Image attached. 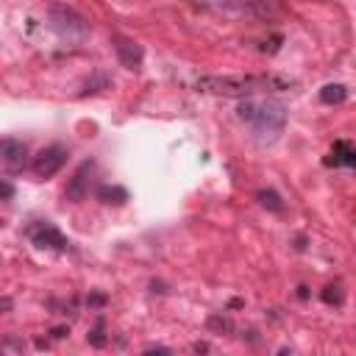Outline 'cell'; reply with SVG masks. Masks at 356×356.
Here are the masks:
<instances>
[{
  "label": "cell",
  "mask_w": 356,
  "mask_h": 356,
  "mask_svg": "<svg viewBox=\"0 0 356 356\" xmlns=\"http://www.w3.org/2000/svg\"><path fill=\"white\" fill-rule=\"evenodd\" d=\"M292 81L264 73V75H203L195 81L198 92H209V95H222V98H253L256 92H281L290 89Z\"/></svg>",
  "instance_id": "obj_1"
},
{
  "label": "cell",
  "mask_w": 356,
  "mask_h": 356,
  "mask_svg": "<svg viewBox=\"0 0 356 356\" xmlns=\"http://www.w3.org/2000/svg\"><path fill=\"white\" fill-rule=\"evenodd\" d=\"M237 117L245 120L253 131V140L259 145H273L284 128H287V106L279 103V101H253V98H245L237 109Z\"/></svg>",
  "instance_id": "obj_2"
},
{
  "label": "cell",
  "mask_w": 356,
  "mask_h": 356,
  "mask_svg": "<svg viewBox=\"0 0 356 356\" xmlns=\"http://www.w3.org/2000/svg\"><path fill=\"white\" fill-rule=\"evenodd\" d=\"M48 23H51L53 34L67 44H84L89 39V23L64 3H53L48 9Z\"/></svg>",
  "instance_id": "obj_3"
},
{
  "label": "cell",
  "mask_w": 356,
  "mask_h": 356,
  "mask_svg": "<svg viewBox=\"0 0 356 356\" xmlns=\"http://www.w3.org/2000/svg\"><path fill=\"white\" fill-rule=\"evenodd\" d=\"M226 9L248 20H276L284 12L279 0H226Z\"/></svg>",
  "instance_id": "obj_4"
},
{
  "label": "cell",
  "mask_w": 356,
  "mask_h": 356,
  "mask_svg": "<svg viewBox=\"0 0 356 356\" xmlns=\"http://www.w3.org/2000/svg\"><path fill=\"white\" fill-rule=\"evenodd\" d=\"M67 156H70V151H67V145H59V142H53V145H48V148H42L36 156H34V162H31V170L39 175V178H53L64 164H67Z\"/></svg>",
  "instance_id": "obj_5"
},
{
  "label": "cell",
  "mask_w": 356,
  "mask_h": 356,
  "mask_svg": "<svg viewBox=\"0 0 356 356\" xmlns=\"http://www.w3.org/2000/svg\"><path fill=\"white\" fill-rule=\"evenodd\" d=\"M28 240L42 251H70V240L53 226V222H36L28 229Z\"/></svg>",
  "instance_id": "obj_6"
},
{
  "label": "cell",
  "mask_w": 356,
  "mask_h": 356,
  "mask_svg": "<svg viewBox=\"0 0 356 356\" xmlns=\"http://www.w3.org/2000/svg\"><path fill=\"white\" fill-rule=\"evenodd\" d=\"M114 53H117V62L125 70H140L142 59H145V48L140 42L128 39V36H114Z\"/></svg>",
  "instance_id": "obj_7"
},
{
  "label": "cell",
  "mask_w": 356,
  "mask_h": 356,
  "mask_svg": "<svg viewBox=\"0 0 356 356\" xmlns=\"http://www.w3.org/2000/svg\"><path fill=\"white\" fill-rule=\"evenodd\" d=\"M95 162L92 159H86L78 170H75V175H73V181L67 184V190H64V198L67 201H73V203H78V201H84L86 195H89V181H92V173H95Z\"/></svg>",
  "instance_id": "obj_8"
},
{
  "label": "cell",
  "mask_w": 356,
  "mask_h": 356,
  "mask_svg": "<svg viewBox=\"0 0 356 356\" xmlns=\"http://www.w3.org/2000/svg\"><path fill=\"white\" fill-rule=\"evenodd\" d=\"M25 156H28V148L23 140H14V137L0 140V162H6L12 170H20L25 164Z\"/></svg>",
  "instance_id": "obj_9"
},
{
  "label": "cell",
  "mask_w": 356,
  "mask_h": 356,
  "mask_svg": "<svg viewBox=\"0 0 356 356\" xmlns=\"http://www.w3.org/2000/svg\"><path fill=\"white\" fill-rule=\"evenodd\" d=\"M326 164H329V167H353V164H356V151H353V145H351L348 140H337L334 148H331V153H329V159H326Z\"/></svg>",
  "instance_id": "obj_10"
},
{
  "label": "cell",
  "mask_w": 356,
  "mask_h": 356,
  "mask_svg": "<svg viewBox=\"0 0 356 356\" xmlns=\"http://www.w3.org/2000/svg\"><path fill=\"white\" fill-rule=\"evenodd\" d=\"M95 195H98V201L106 203V206H123V203L128 201V190H125V187H117V184H101V187L95 190Z\"/></svg>",
  "instance_id": "obj_11"
},
{
  "label": "cell",
  "mask_w": 356,
  "mask_h": 356,
  "mask_svg": "<svg viewBox=\"0 0 356 356\" xmlns=\"http://www.w3.org/2000/svg\"><path fill=\"white\" fill-rule=\"evenodd\" d=\"M320 101L329 103V106H340L348 101V86L345 84H326L320 89Z\"/></svg>",
  "instance_id": "obj_12"
},
{
  "label": "cell",
  "mask_w": 356,
  "mask_h": 356,
  "mask_svg": "<svg viewBox=\"0 0 356 356\" xmlns=\"http://www.w3.org/2000/svg\"><path fill=\"white\" fill-rule=\"evenodd\" d=\"M256 201H259L267 212H276V214L284 212V201H281V195H279L276 190H259V192H256Z\"/></svg>",
  "instance_id": "obj_13"
},
{
  "label": "cell",
  "mask_w": 356,
  "mask_h": 356,
  "mask_svg": "<svg viewBox=\"0 0 356 356\" xmlns=\"http://www.w3.org/2000/svg\"><path fill=\"white\" fill-rule=\"evenodd\" d=\"M320 301L329 303V306H342V301H345V287H342V281L326 284V287L320 290Z\"/></svg>",
  "instance_id": "obj_14"
},
{
  "label": "cell",
  "mask_w": 356,
  "mask_h": 356,
  "mask_svg": "<svg viewBox=\"0 0 356 356\" xmlns=\"http://www.w3.org/2000/svg\"><path fill=\"white\" fill-rule=\"evenodd\" d=\"M109 86H112V78L103 75V73H95L92 81H86L78 95H81V98H84V95H95V92H101V89H109Z\"/></svg>",
  "instance_id": "obj_15"
},
{
  "label": "cell",
  "mask_w": 356,
  "mask_h": 356,
  "mask_svg": "<svg viewBox=\"0 0 356 356\" xmlns=\"http://www.w3.org/2000/svg\"><path fill=\"white\" fill-rule=\"evenodd\" d=\"M86 340H89V345H92V348H103L106 345V318L95 320V329L86 334Z\"/></svg>",
  "instance_id": "obj_16"
},
{
  "label": "cell",
  "mask_w": 356,
  "mask_h": 356,
  "mask_svg": "<svg viewBox=\"0 0 356 356\" xmlns=\"http://www.w3.org/2000/svg\"><path fill=\"white\" fill-rule=\"evenodd\" d=\"M209 329H220V331H231L234 326H231V320H226V318H220V315H212V318H209Z\"/></svg>",
  "instance_id": "obj_17"
},
{
  "label": "cell",
  "mask_w": 356,
  "mask_h": 356,
  "mask_svg": "<svg viewBox=\"0 0 356 356\" xmlns=\"http://www.w3.org/2000/svg\"><path fill=\"white\" fill-rule=\"evenodd\" d=\"M14 195H17L14 184H12V181H3V178H0V201H12Z\"/></svg>",
  "instance_id": "obj_18"
},
{
  "label": "cell",
  "mask_w": 356,
  "mask_h": 356,
  "mask_svg": "<svg viewBox=\"0 0 356 356\" xmlns=\"http://www.w3.org/2000/svg\"><path fill=\"white\" fill-rule=\"evenodd\" d=\"M0 351H25L23 340H0Z\"/></svg>",
  "instance_id": "obj_19"
},
{
  "label": "cell",
  "mask_w": 356,
  "mask_h": 356,
  "mask_svg": "<svg viewBox=\"0 0 356 356\" xmlns=\"http://www.w3.org/2000/svg\"><path fill=\"white\" fill-rule=\"evenodd\" d=\"M106 301H109V298H106L103 292H92V295H89V298H86V303H89V306H95V309H101V306H106Z\"/></svg>",
  "instance_id": "obj_20"
},
{
  "label": "cell",
  "mask_w": 356,
  "mask_h": 356,
  "mask_svg": "<svg viewBox=\"0 0 356 356\" xmlns=\"http://www.w3.org/2000/svg\"><path fill=\"white\" fill-rule=\"evenodd\" d=\"M51 334H53V340H64V337L70 334V329H67V326H56Z\"/></svg>",
  "instance_id": "obj_21"
},
{
  "label": "cell",
  "mask_w": 356,
  "mask_h": 356,
  "mask_svg": "<svg viewBox=\"0 0 356 356\" xmlns=\"http://www.w3.org/2000/svg\"><path fill=\"white\" fill-rule=\"evenodd\" d=\"M145 353H173V351H170L167 345H148Z\"/></svg>",
  "instance_id": "obj_22"
},
{
  "label": "cell",
  "mask_w": 356,
  "mask_h": 356,
  "mask_svg": "<svg viewBox=\"0 0 356 356\" xmlns=\"http://www.w3.org/2000/svg\"><path fill=\"white\" fill-rule=\"evenodd\" d=\"M9 309H12V301L3 298V301H0V315H3V312H9Z\"/></svg>",
  "instance_id": "obj_23"
},
{
  "label": "cell",
  "mask_w": 356,
  "mask_h": 356,
  "mask_svg": "<svg viewBox=\"0 0 356 356\" xmlns=\"http://www.w3.org/2000/svg\"><path fill=\"white\" fill-rule=\"evenodd\" d=\"M298 298L306 301V298H309V287H298Z\"/></svg>",
  "instance_id": "obj_24"
},
{
  "label": "cell",
  "mask_w": 356,
  "mask_h": 356,
  "mask_svg": "<svg viewBox=\"0 0 356 356\" xmlns=\"http://www.w3.org/2000/svg\"><path fill=\"white\" fill-rule=\"evenodd\" d=\"M295 242H298V245H295V248H298V251H306V237H298V240H295Z\"/></svg>",
  "instance_id": "obj_25"
}]
</instances>
